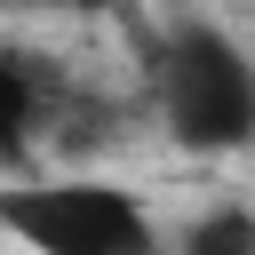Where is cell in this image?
<instances>
[{"mask_svg":"<svg viewBox=\"0 0 255 255\" xmlns=\"http://www.w3.org/2000/svg\"><path fill=\"white\" fill-rule=\"evenodd\" d=\"M143 64H151V112L191 159H231L255 143V56L223 24L207 16L167 24Z\"/></svg>","mask_w":255,"mask_h":255,"instance_id":"1","label":"cell"},{"mask_svg":"<svg viewBox=\"0 0 255 255\" xmlns=\"http://www.w3.org/2000/svg\"><path fill=\"white\" fill-rule=\"evenodd\" d=\"M0 231L24 255H159L151 207L112 175H48L0 191Z\"/></svg>","mask_w":255,"mask_h":255,"instance_id":"2","label":"cell"},{"mask_svg":"<svg viewBox=\"0 0 255 255\" xmlns=\"http://www.w3.org/2000/svg\"><path fill=\"white\" fill-rule=\"evenodd\" d=\"M80 80L48 56V48H24V40H0V167H24L32 143H48L64 96Z\"/></svg>","mask_w":255,"mask_h":255,"instance_id":"3","label":"cell"},{"mask_svg":"<svg viewBox=\"0 0 255 255\" xmlns=\"http://www.w3.org/2000/svg\"><path fill=\"white\" fill-rule=\"evenodd\" d=\"M159 255H255V207L247 199H215L175 239H159Z\"/></svg>","mask_w":255,"mask_h":255,"instance_id":"4","label":"cell"}]
</instances>
